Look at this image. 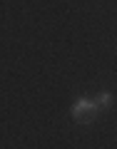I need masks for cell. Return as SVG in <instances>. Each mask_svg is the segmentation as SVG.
I'll list each match as a JSON object with an SVG mask.
<instances>
[{"label":"cell","instance_id":"cell-1","mask_svg":"<svg viewBox=\"0 0 117 149\" xmlns=\"http://www.w3.org/2000/svg\"><path fill=\"white\" fill-rule=\"evenodd\" d=\"M97 112H100V107L92 100H77L72 104V117L77 119V122H92V119L97 117Z\"/></svg>","mask_w":117,"mask_h":149},{"label":"cell","instance_id":"cell-2","mask_svg":"<svg viewBox=\"0 0 117 149\" xmlns=\"http://www.w3.org/2000/svg\"><path fill=\"white\" fill-rule=\"evenodd\" d=\"M112 104V95L110 92H102L100 97H97V107H110Z\"/></svg>","mask_w":117,"mask_h":149}]
</instances>
